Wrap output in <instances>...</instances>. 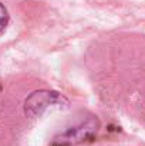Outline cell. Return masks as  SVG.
<instances>
[{"mask_svg":"<svg viewBox=\"0 0 145 146\" xmlns=\"http://www.w3.org/2000/svg\"><path fill=\"white\" fill-rule=\"evenodd\" d=\"M98 131V121L94 118H90L87 119L81 126H77V128H73L70 131H67L63 138H61V143H80V142H84L86 139H90L93 138Z\"/></svg>","mask_w":145,"mask_h":146,"instance_id":"7a4b0ae2","label":"cell"},{"mask_svg":"<svg viewBox=\"0 0 145 146\" xmlns=\"http://www.w3.org/2000/svg\"><path fill=\"white\" fill-rule=\"evenodd\" d=\"M63 104H68L67 99L55 91L39 90L30 94L24 101V112L29 116H40L48 108L60 106Z\"/></svg>","mask_w":145,"mask_h":146,"instance_id":"6da1fadb","label":"cell"},{"mask_svg":"<svg viewBox=\"0 0 145 146\" xmlns=\"http://www.w3.org/2000/svg\"><path fill=\"white\" fill-rule=\"evenodd\" d=\"M7 21H9V13H7V9L0 3V31L6 27Z\"/></svg>","mask_w":145,"mask_h":146,"instance_id":"3957f363","label":"cell"}]
</instances>
